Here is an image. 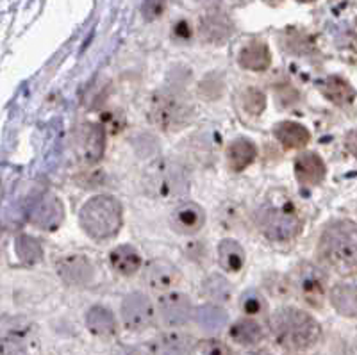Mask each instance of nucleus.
I'll use <instances>...</instances> for the list:
<instances>
[{
  "label": "nucleus",
  "mask_w": 357,
  "mask_h": 355,
  "mask_svg": "<svg viewBox=\"0 0 357 355\" xmlns=\"http://www.w3.org/2000/svg\"><path fill=\"white\" fill-rule=\"evenodd\" d=\"M240 307L245 315L252 318V316H259L266 311V300H264V296L261 295L259 291L248 289L241 295Z\"/></svg>",
  "instance_id": "nucleus-31"
},
{
  "label": "nucleus",
  "mask_w": 357,
  "mask_h": 355,
  "mask_svg": "<svg viewBox=\"0 0 357 355\" xmlns=\"http://www.w3.org/2000/svg\"><path fill=\"white\" fill-rule=\"evenodd\" d=\"M329 300L336 312L345 318H357V284H336L331 289Z\"/></svg>",
  "instance_id": "nucleus-21"
},
{
  "label": "nucleus",
  "mask_w": 357,
  "mask_h": 355,
  "mask_svg": "<svg viewBox=\"0 0 357 355\" xmlns=\"http://www.w3.org/2000/svg\"><path fill=\"white\" fill-rule=\"evenodd\" d=\"M57 273L70 286H86L93 280L95 268L86 255H65L57 262Z\"/></svg>",
  "instance_id": "nucleus-12"
},
{
  "label": "nucleus",
  "mask_w": 357,
  "mask_h": 355,
  "mask_svg": "<svg viewBox=\"0 0 357 355\" xmlns=\"http://www.w3.org/2000/svg\"><path fill=\"white\" fill-rule=\"evenodd\" d=\"M106 150V133L100 123L86 121L75 133V153L84 165H97Z\"/></svg>",
  "instance_id": "nucleus-9"
},
{
  "label": "nucleus",
  "mask_w": 357,
  "mask_h": 355,
  "mask_svg": "<svg viewBox=\"0 0 357 355\" xmlns=\"http://www.w3.org/2000/svg\"><path fill=\"white\" fill-rule=\"evenodd\" d=\"M82 230L95 241H107L123 225V207L111 195H95L84 202L79 213Z\"/></svg>",
  "instance_id": "nucleus-3"
},
{
  "label": "nucleus",
  "mask_w": 357,
  "mask_h": 355,
  "mask_svg": "<svg viewBox=\"0 0 357 355\" xmlns=\"http://www.w3.org/2000/svg\"><path fill=\"white\" fill-rule=\"evenodd\" d=\"M86 327L98 338H109L116 332V319L114 315L102 305L91 307L86 315Z\"/></svg>",
  "instance_id": "nucleus-24"
},
{
  "label": "nucleus",
  "mask_w": 357,
  "mask_h": 355,
  "mask_svg": "<svg viewBox=\"0 0 357 355\" xmlns=\"http://www.w3.org/2000/svg\"><path fill=\"white\" fill-rule=\"evenodd\" d=\"M155 307L143 293H130L122 302V319L129 331L142 332L154 323Z\"/></svg>",
  "instance_id": "nucleus-10"
},
{
  "label": "nucleus",
  "mask_w": 357,
  "mask_h": 355,
  "mask_svg": "<svg viewBox=\"0 0 357 355\" xmlns=\"http://www.w3.org/2000/svg\"><path fill=\"white\" fill-rule=\"evenodd\" d=\"M111 268L123 277H132L142 268V255L130 245H120L109 254Z\"/></svg>",
  "instance_id": "nucleus-22"
},
{
  "label": "nucleus",
  "mask_w": 357,
  "mask_h": 355,
  "mask_svg": "<svg viewBox=\"0 0 357 355\" xmlns=\"http://www.w3.org/2000/svg\"><path fill=\"white\" fill-rule=\"evenodd\" d=\"M296 2H302V4H309V2H314V0H296Z\"/></svg>",
  "instance_id": "nucleus-36"
},
{
  "label": "nucleus",
  "mask_w": 357,
  "mask_h": 355,
  "mask_svg": "<svg viewBox=\"0 0 357 355\" xmlns=\"http://www.w3.org/2000/svg\"><path fill=\"white\" fill-rule=\"evenodd\" d=\"M38 350V332L27 318H9L2 325V355H34Z\"/></svg>",
  "instance_id": "nucleus-6"
},
{
  "label": "nucleus",
  "mask_w": 357,
  "mask_h": 355,
  "mask_svg": "<svg viewBox=\"0 0 357 355\" xmlns=\"http://www.w3.org/2000/svg\"><path fill=\"white\" fill-rule=\"evenodd\" d=\"M158 315L167 327H183L193 316L190 296L178 291H167L158 300Z\"/></svg>",
  "instance_id": "nucleus-11"
},
{
  "label": "nucleus",
  "mask_w": 357,
  "mask_h": 355,
  "mask_svg": "<svg viewBox=\"0 0 357 355\" xmlns=\"http://www.w3.org/2000/svg\"><path fill=\"white\" fill-rule=\"evenodd\" d=\"M167 8V0H143L142 11L146 20H155Z\"/></svg>",
  "instance_id": "nucleus-33"
},
{
  "label": "nucleus",
  "mask_w": 357,
  "mask_h": 355,
  "mask_svg": "<svg viewBox=\"0 0 357 355\" xmlns=\"http://www.w3.org/2000/svg\"><path fill=\"white\" fill-rule=\"evenodd\" d=\"M127 355H154V354H152L151 348H149V350H145V348H132V350L127 352Z\"/></svg>",
  "instance_id": "nucleus-35"
},
{
  "label": "nucleus",
  "mask_w": 357,
  "mask_h": 355,
  "mask_svg": "<svg viewBox=\"0 0 357 355\" xmlns=\"http://www.w3.org/2000/svg\"><path fill=\"white\" fill-rule=\"evenodd\" d=\"M321 262L341 277L357 273V223L337 220L324 229L318 241Z\"/></svg>",
  "instance_id": "nucleus-1"
},
{
  "label": "nucleus",
  "mask_w": 357,
  "mask_h": 355,
  "mask_svg": "<svg viewBox=\"0 0 357 355\" xmlns=\"http://www.w3.org/2000/svg\"><path fill=\"white\" fill-rule=\"evenodd\" d=\"M225 158H227V165L232 172H243L245 168H248L252 163L256 161V143L250 142L248 137H236L234 142L229 143Z\"/></svg>",
  "instance_id": "nucleus-20"
},
{
  "label": "nucleus",
  "mask_w": 357,
  "mask_h": 355,
  "mask_svg": "<svg viewBox=\"0 0 357 355\" xmlns=\"http://www.w3.org/2000/svg\"><path fill=\"white\" fill-rule=\"evenodd\" d=\"M270 332L280 348L305 352L320 341L321 327L309 312L296 307H282L270 318Z\"/></svg>",
  "instance_id": "nucleus-2"
},
{
  "label": "nucleus",
  "mask_w": 357,
  "mask_h": 355,
  "mask_svg": "<svg viewBox=\"0 0 357 355\" xmlns=\"http://www.w3.org/2000/svg\"><path fill=\"white\" fill-rule=\"evenodd\" d=\"M318 88L327 100L334 102L336 105L350 104L356 97L352 86L341 77H327L321 82H318Z\"/></svg>",
  "instance_id": "nucleus-26"
},
{
  "label": "nucleus",
  "mask_w": 357,
  "mask_h": 355,
  "mask_svg": "<svg viewBox=\"0 0 357 355\" xmlns=\"http://www.w3.org/2000/svg\"><path fill=\"white\" fill-rule=\"evenodd\" d=\"M296 289L302 300L311 307H321L327 295V277L325 271L314 262L304 261L296 268Z\"/></svg>",
  "instance_id": "nucleus-8"
},
{
  "label": "nucleus",
  "mask_w": 357,
  "mask_h": 355,
  "mask_svg": "<svg viewBox=\"0 0 357 355\" xmlns=\"http://www.w3.org/2000/svg\"><path fill=\"white\" fill-rule=\"evenodd\" d=\"M17 255L24 264H36L43 257V246L34 236L20 234L15 241Z\"/></svg>",
  "instance_id": "nucleus-27"
},
{
  "label": "nucleus",
  "mask_w": 357,
  "mask_h": 355,
  "mask_svg": "<svg viewBox=\"0 0 357 355\" xmlns=\"http://www.w3.org/2000/svg\"><path fill=\"white\" fill-rule=\"evenodd\" d=\"M149 348L154 355H191L195 348V341L190 334L178 331L165 332L154 339Z\"/></svg>",
  "instance_id": "nucleus-17"
},
{
  "label": "nucleus",
  "mask_w": 357,
  "mask_h": 355,
  "mask_svg": "<svg viewBox=\"0 0 357 355\" xmlns=\"http://www.w3.org/2000/svg\"><path fill=\"white\" fill-rule=\"evenodd\" d=\"M229 335L234 343L241 345V347H256L263 341L264 332L259 323L248 316V318L232 323L231 328H229Z\"/></svg>",
  "instance_id": "nucleus-23"
},
{
  "label": "nucleus",
  "mask_w": 357,
  "mask_h": 355,
  "mask_svg": "<svg viewBox=\"0 0 357 355\" xmlns=\"http://www.w3.org/2000/svg\"><path fill=\"white\" fill-rule=\"evenodd\" d=\"M143 188L155 198L183 197L190 190V174L174 159H159L145 169Z\"/></svg>",
  "instance_id": "nucleus-4"
},
{
  "label": "nucleus",
  "mask_w": 357,
  "mask_h": 355,
  "mask_svg": "<svg viewBox=\"0 0 357 355\" xmlns=\"http://www.w3.org/2000/svg\"><path fill=\"white\" fill-rule=\"evenodd\" d=\"M65 220V207L61 200L52 195L41 198V202L34 207L31 214V223L41 230H54Z\"/></svg>",
  "instance_id": "nucleus-16"
},
{
  "label": "nucleus",
  "mask_w": 357,
  "mask_h": 355,
  "mask_svg": "<svg viewBox=\"0 0 357 355\" xmlns=\"http://www.w3.org/2000/svg\"><path fill=\"white\" fill-rule=\"evenodd\" d=\"M243 246L234 239H223L218 245V262L227 273H238L245 268Z\"/></svg>",
  "instance_id": "nucleus-25"
},
{
  "label": "nucleus",
  "mask_w": 357,
  "mask_h": 355,
  "mask_svg": "<svg viewBox=\"0 0 357 355\" xmlns=\"http://www.w3.org/2000/svg\"><path fill=\"white\" fill-rule=\"evenodd\" d=\"M170 223L181 234H197L206 225V211L197 202H183L174 207Z\"/></svg>",
  "instance_id": "nucleus-13"
},
{
  "label": "nucleus",
  "mask_w": 357,
  "mask_h": 355,
  "mask_svg": "<svg viewBox=\"0 0 357 355\" xmlns=\"http://www.w3.org/2000/svg\"><path fill=\"white\" fill-rule=\"evenodd\" d=\"M238 63L241 68L250 72H264L272 65V52L263 40H252L240 50Z\"/></svg>",
  "instance_id": "nucleus-19"
},
{
  "label": "nucleus",
  "mask_w": 357,
  "mask_h": 355,
  "mask_svg": "<svg viewBox=\"0 0 357 355\" xmlns=\"http://www.w3.org/2000/svg\"><path fill=\"white\" fill-rule=\"evenodd\" d=\"M200 355H232V352L218 339H206L200 343Z\"/></svg>",
  "instance_id": "nucleus-32"
},
{
  "label": "nucleus",
  "mask_w": 357,
  "mask_h": 355,
  "mask_svg": "<svg viewBox=\"0 0 357 355\" xmlns=\"http://www.w3.org/2000/svg\"><path fill=\"white\" fill-rule=\"evenodd\" d=\"M241 107L248 116H259L266 109V95L259 88H247L241 91Z\"/></svg>",
  "instance_id": "nucleus-29"
},
{
  "label": "nucleus",
  "mask_w": 357,
  "mask_h": 355,
  "mask_svg": "<svg viewBox=\"0 0 357 355\" xmlns=\"http://www.w3.org/2000/svg\"><path fill=\"white\" fill-rule=\"evenodd\" d=\"M273 136L286 150H301L311 142V133L307 127L293 120L279 121L273 127Z\"/></svg>",
  "instance_id": "nucleus-18"
},
{
  "label": "nucleus",
  "mask_w": 357,
  "mask_h": 355,
  "mask_svg": "<svg viewBox=\"0 0 357 355\" xmlns=\"http://www.w3.org/2000/svg\"><path fill=\"white\" fill-rule=\"evenodd\" d=\"M149 120L158 129L174 133L183 129L191 120V107L186 100L175 91L159 89L152 95L149 104Z\"/></svg>",
  "instance_id": "nucleus-5"
},
{
  "label": "nucleus",
  "mask_w": 357,
  "mask_h": 355,
  "mask_svg": "<svg viewBox=\"0 0 357 355\" xmlns=\"http://www.w3.org/2000/svg\"><path fill=\"white\" fill-rule=\"evenodd\" d=\"M181 280H183V273L178 271L175 264H172L170 261H165V259L152 261L146 268V282L155 291L167 293V291L177 287Z\"/></svg>",
  "instance_id": "nucleus-15"
},
{
  "label": "nucleus",
  "mask_w": 357,
  "mask_h": 355,
  "mask_svg": "<svg viewBox=\"0 0 357 355\" xmlns=\"http://www.w3.org/2000/svg\"><path fill=\"white\" fill-rule=\"evenodd\" d=\"M204 295L213 302H227L231 299V286L220 275H211L204 282Z\"/></svg>",
  "instance_id": "nucleus-30"
},
{
  "label": "nucleus",
  "mask_w": 357,
  "mask_h": 355,
  "mask_svg": "<svg viewBox=\"0 0 357 355\" xmlns=\"http://www.w3.org/2000/svg\"><path fill=\"white\" fill-rule=\"evenodd\" d=\"M295 177L302 186H318L327 177V166L318 153L304 152L295 159Z\"/></svg>",
  "instance_id": "nucleus-14"
},
{
  "label": "nucleus",
  "mask_w": 357,
  "mask_h": 355,
  "mask_svg": "<svg viewBox=\"0 0 357 355\" xmlns=\"http://www.w3.org/2000/svg\"><path fill=\"white\" fill-rule=\"evenodd\" d=\"M259 227L263 234L272 241H289L302 232V220L289 209L268 207L261 211Z\"/></svg>",
  "instance_id": "nucleus-7"
},
{
  "label": "nucleus",
  "mask_w": 357,
  "mask_h": 355,
  "mask_svg": "<svg viewBox=\"0 0 357 355\" xmlns=\"http://www.w3.org/2000/svg\"><path fill=\"white\" fill-rule=\"evenodd\" d=\"M347 146H349V150L352 152L354 158H357V130L349 134V137H347Z\"/></svg>",
  "instance_id": "nucleus-34"
},
{
  "label": "nucleus",
  "mask_w": 357,
  "mask_h": 355,
  "mask_svg": "<svg viewBox=\"0 0 357 355\" xmlns=\"http://www.w3.org/2000/svg\"><path fill=\"white\" fill-rule=\"evenodd\" d=\"M195 319L200 327L206 328V331H218L227 322V315L220 307L204 305L200 309H197Z\"/></svg>",
  "instance_id": "nucleus-28"
}]
</instances>
